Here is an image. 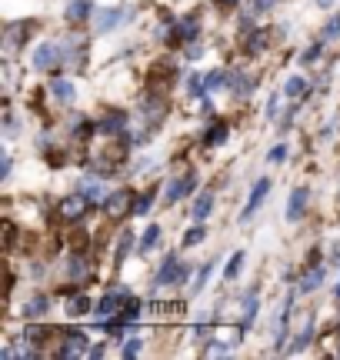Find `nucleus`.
<instances>
[{"mask_svg": "<svg viewBox=\"0 0 340 360\" xmlns=\"http://www.w3.org/2000/svg\"><path fill=\"white\" fill-rule=\"evenodd\" d=\"M227 134H230V124L223 117H214L207 124V130H204V147H221L227 141Z\"/></svg>", "mask_w": 340, "mask_h": 360, "instance_id": "obj_13", "label": "nucleus"}, {"mask_svg": "<svg viewBox=\"0 0 340 360\" xmlns=\"http://www.w3.org/2000/svg\"><path fill=\"white\" fill-rule=\"evenodd\" d=\"M131 247H133V231H124V233H120V244H117V257H114V264H117V267H124V264H127Z\"/></svg>", "mask_w": 340, "mask_h": 360, "instance_id": "obj_32", "label": "nucleus"}, {"mask_svg": "<svg viewBox=\"0 0 340 360\" xmlns=\"http://www.w3.org/2000/svg\"><path fill=\"white\" fill-rule=\"evenodd\" d=\"M124 17H131V11H127V7H104V11L97 13V24H93V30H97V34H110V30H117V27L124 24Z\"/></svg>", "mask_w": 340, "mask_h": 360, "instance_id": "obj_9", "label": "nucleus"}, {"mask_svg": "<svg viewBox=\"0 0 340 360\" xmlns=\"http://www.w3.org/2000/svg\"><path fill=\"white\" fill-rule=\"evenodd\" d=\"M227 87L234 90L237 97H250V90H254V80L244 74V70H237V74H230V84Z\"/></svg>", "mask_w": 340, "mask_h": 360, "instance_id": "obj_28", "label": "nucleus"}, {"mask_svg": "<svg viewBox=\"0 0 340 360\" xmlns=\"http://www.w3.org/2000/svg\"><path fill=\"white\" fill-rule=\"evenodd\" d=\"M200 53H204V47H190V51H187V57H190V60H197Z\"/></svg>", "mask_w": 340, "mask_h": 360, "instance_id": "obj_44", "label": "nucleus"}, {"mask_svg": "<svg viewBox=\"0 0 340 360\" xmlns=\"http://www.w3.org/2000/svg\"><path fill=\"white\" fill-rule=\"evenodd\" d=\"M334 4H337V0H317V7H324V11H327V7H334Z\"/></svg>", "mask_w": 340, "mask_h": 360, "instance_id": "obj_45", "label": "nucleus"}, {"mask_svg": "<svg viewBox=\"0 0 340 360\" xmlns=\"http://www.w3.org/2000/svg\"><path fill=\"white\" fill-rule=\"evenodd\" d=\"M160 237H164L160 224H150V227L144 231V237H140V254H150V250L160 244Z\"/></svg>", "mask_w": 340, "mask_h": 360, "instance_id": "obj_31", "label": "nucleus"}, {"mask_svg": "<svg viewBox=\"0 0 340 360\" xmlns=\"http://www.w3.org/2000/svg\"><path fill=\"white\" fill-rule=\"evenodd\" d=\"M207 240V227H204V220H197L194 227H187V233H183V247H197V244H204Z\"/></svg>", "mask_w": 340, "mask_h": 360, "instance_id": "obj_30", "label": "nucleus"}, {"mask_svg": "<svg viewBox=\"0 0 340 360\" xmlns=\"http://www.w3.org/2000/svg\"><path fill=\"white\" fill-rule=\"evenodd\" d=\"M310 340H314V317H307V321H303V330L294 337L290 354H301V350H307V347H310Z\"/></svg>", "mask_w": 340, "mask_h": 360, "instance_id": "obj_23", "label": "nucleus"}, {"mask_svg": "<svg viewBox=\"0 0 340 360\" xmlns=\"http://www.w3.org/2000/svg\"><path fill=\"white\" fill-rule=\"evenodd\" d=\"M324 53V40H317V44H310V51H303L301 53V64H314L317 57Z\"/></svg>", "mask_w": 340, "mask_h": 360, "instance_id": "obj_38", "label": "nucleus"}, {"mask_svg": "<svg viewBox=\"0 0 340 360\" xmlns=\"http://www.w3.org/2000/svg\"><path fill=\"white\" fill-rule=\"evenodd\" d=\"M277 107H280V97H270V103H267V120L277 117Z\"/></svg>", "mask_w": 340, "mask_h": 360, "instance_id": "obj_42", "label": "nucleus"}, {"mask_svg": "<svg viewBox=\"0 0 340 360\" xmlns=\"http://www.w3.org/2000/svg\"><path fill=\"white\" fill-rule=\"evenodd\" d=\"M87 207H91V200H87L84 193H74V197H64V200H60V207H57V217L67 220V224H77V220H84Z\"/></svg>", "mask_w": 340, "mask_h": 360, "instance_id": "obj_7", "label": "nucleus"}, {"mask_svg": "<svg viewBox=\"0 0 340 360\" xmlns=\"http://www.w3.org/2000/svg\"><path fill=\"white\" fill-rule=\"evenodd\" d=\"M267 160H270V164H284V160H287V143H277V147H270Z\"/></svg>", "mask_w": 340, "mask_h": 360, "instance_id": "obj_39", "label": "nucleus"}, {"mask_svg": "<svg viewBox=\"0 0 340 360\" xmlns=\"http://www.w3.org/2000/svg\"><path fill=\"white\" fill-rule=\"evenodd\" d=\"M104 354H107V344H97V347L87 350V357H104Z\"/></svg>", "mask_w": 340, "mask_h": 360, "instance_id": "obj_43", "label": "nucleus"}, {"mask_svg": "<svg viewBox=\"0 0 340 360\" xmlns=\"http://www.w3.org/2000/svg\"><path fill=\"white\" fill-rule=\"evenodd\" d=\"M51 97L57 103H64V107H70V103L77 101V87L70 84L67 77H53L51 80Z\"/></svg>", "mask_w": 340, "mask_h": 360, "instance_id": "obj_14", "label": "nucleus"}, {"mask_svg": "<svg viewBox=\"0 0 340 360\" xmlns=\"http://www.w3.org/2000/svg\"><path fill=\"white\" fill-rule=\"evenodd\" d=\"M87 240H91V237H87V231H74V237H70V244L80 247V250L87 247Z\"/></svg>", "mask_w": 340, "mask_h": 360, "instance_id": "obj_41", "label": "nucleus"}, {"mask_svg": "<svg viewBox=\"0 0 340 360\" xmlns=\"http://www.w3.org/2000/svg\"><path fill=\"white\" fill-rule=\"evenodd\" d=\"M67 274H70L74 281H87V277H91V257H87V254H74V257L67 260Z\"/></svg>", "mask_w": 340, "mask_h": 360, "instance_id": "obj_18", "label": "nucleus"}, {"mask_svg": "<svg viewBox=\"0 0 340 360\" xmlns=\"http://www.w3.org/2000/svg\"><path fill=\"white\" fill-rule=\"evenodd\" d=\"M47 334H51V330H47V327H37V323H27L24 327V340L27 344H34V347H40Z\"/></svg>", "mask_w": 340, "mask_h": 360, "instance_id": "obj_35", "label": "nucleus"}, {"mask_svg": "<svg viewBox=\"0 0 340 360\" xmlns=\"http://www.w3.org/2000/svg\"><path fill=\"white\" fill-rule=\"evenodd\" d=\"M154 200H157V187L137 193V200H133V217H147V214L154 210Z\"/></svg>", "mask_w": 340, "mask_h": 360, "instance_id": "obj_22", "label": "nucleus"}, {"mask_svg": "<svg viewBox=\"0 0 340 360\" xmlns=\"http://www.w3.org/2000/svg\"><path fill=\"white\" fill-rule=\"evenodd\" d=\"M187 277H190V264L177 260V254H167V257H164V264H160V270H157V281H154V287H174V283H183Z\"/></svg>", "mask_w": 340, "mask_h": 360, "instance_id": "obj_1", "label": "nucleus"}, {"mask_svg": "<svg viewBox=\"0 0 340 360\" xmlns=\"http://www.w3.org/2000/svg\"><path fill=\"white\" fill-rule=\"evenodd\" d=\"M124 127H127V117L117 114V110H110V114L97 124V134H107V137H124V134H127Z\"/></svg>", "mask_w": 340, "mask_h": 360, "instance_id": "obj_16", "label": "nucleus"}, {"mask_svg": "<svg viewBox=\"0 0 340 360\" xmlns=\"http://www.w3.org/2000/svg\"><path fill=\"white\" fill-rule=\"evenodd\" d=\"M307 200H310V191L307 187H294L287 197V220L290 224H297V220H303V214H307Z\"/></svg>", "mask_w": 340, "mask_h": 360, "instance_id": "obj_12", "label": "nucleus"}, {"mask_svg": "<svg viewBox=\"0 0 340 360\" xmlns=\"http://www.w3.org/2000/svg\"><path fill=\"white\" fill-rule=\"evenodd\" d=\"M197 191V174L194 170H187V174H181V177H174L167 184V193H164V204H181L183 197H190V193Z\"/></svg>", "mask_w": 340, "mask_h": 360, "instance_id": "obj_5", "label": "nucleus"}, {"mask_svg": "<svg viewBox=\"0 0 340 360\" xmlns=\"http://www.w3.org/2000/svg\"><path fill=\"white\" fill-rule=\"evenodd\" d=\"M133 200H137V193L131 191V187H120V191H114L110 197L104 200V214L110 220H120L127 217V214H133Z\"/></svg>", "mask_w": 340, "mask_h": 360, "instance_id": "obj_4", "label": "nucleus"}, {"mask_svg": "<svg viewBox=\"0 0 340 360\" xmlns=\"http://www.w3.org/2000/svg\"><path fill=\"white\" fill-rule=\"evenodd\" d=\"M200 34V20L194 13L181 17V20H170V34H167V47H183V44H194Z\"/></svg>", "mask_w": 340, "mask_h": 360, "instance_id": "obj_3", "label": "nucleus"}, {"mask_svg": "<svg viewBox=\"0 0 340 360\" xmlns=\"http://www.w3.org/2000/svg\"><path fill=\"white\" fill-rule=\"evenodd\" d=\"M217 4H221V7H237L240 0H217Z\"/></svg>", "mask_w": 340, "mask_h": 360, "instance_id": "obj_46", "label": "nucleus"}, {"mask_svg": "<svg viewBox=\"0 0 340 360\" xmlns=\"http://www.w3.org/2000/svg\"><path fill=\"white\" fill-rule=\"evenodd\" d=\"M131 297H133V294L127 290V287H124V283H114V287H110V290L104 294V300L97 304V310H93V314H97V321H107V317H117L120 310H124V304H127Z\"/></svg>", "mask_w": 340, "mask_h": 360, "instance_id": "obj_2", "label": "nucleus"}, {"mask_svg": "<svg viewBox=\"0 0 340 360\" xmlns=\"http://www.w3.org/2000/svg\"><path fill=\"white\" fill-rule=\"evenodd\" d=\"M334 37H340V13H334L327 24H324V30H320V40H324V44H330Z\"/></svg>", "mask_w": 340, "mask_h": 360, "instance_id": "obj_36", "label": "nucleus"}, {"mask_svg": "<svg viewBox=\"0 0 340 360\" xmlns=\"http://www.w3.org/2000/svg\"><path fill=\"white\" fill-rule=\"evenodd\" d=\"M267 44H270V34H267L263 27H257L254 34H247V53H263Z\"/></svg>", "mask_w": 340, "mask_h": 360, "instance_id": "obj_29", "label": "nucleus"}, {"mask_svg": "<svg viewBox=\"0 0 340 360\" xmlns=\"http://www.w3.org/2000/svg\"><path fill=\"white\" fill-rule=\"evenodd\" d=\"M244 260H247V254H244V250H234L230 260H227V267H223V281L227 283L237 281V277H240V270H244Z\"/></svg>", "mask_w": 340, "mask_h": 360, "instance_id": "obj_27", "label": "nucleus"}, {"mask_svg": "<svg viewBox=\"0 0 340 360\" xmlns=\"http://www.w3.org/2000/svg\"><path fill=\"white\" fill-rule=\"evenodd\" d=\"M77 193H84V197L91 200V207L104 204L107 197H110V193H107V180L104 177H84L80 180V187H77Z\"/></svg>", "mask_w": 340, "mask_h": 360, "instance_id": "obj_11", "label": "nucleus"}, {"mask_svg": "<svg viewBox=\"0 0 340 360\" xmlns=\"http://www.w3.org/2000/svg\"><path fill=\"white\" fill-rule=\"evenodd\" d=\"M91 350L87 344V334L84 330H64V340L57 344V357H67V360H77Z\"/></svg>", "mask_w": 340, "mask_h": 360, "instance_id": "obj_6", "label": "nucleus"}, {"mask_svg": "<svg viewBox=\"0 0 340 360\" xmlns=\"http://www.w3.org/2000/svg\"><path fill=\"white\" fill-rule=\"evenodd\" d=\"M67 317H84V314H91L93 304H91V297H84V294H74L70 300H67Z\"/></svg>", "mask_w": 340, "mask_h": 360, "instance_id": "obj_24", "label": "nucleus"}, {"mask_svg": "<svg viewBox=\"0 0 340 360\" xmlns=\"http://www.w3.org/2000/svg\"><path fill=\"white\" fill-rule=\"evenodd\" d=\"M324 274H327L324 267H310V270H307V274L301 277V294H314L317 287L324 283Z\"/></svg>", "mask_w": 340, "mask_h": 360, "instance_id": "obj_25", "label": "nucleus"}, {"mask_svg": "<svg viewBox=\"0 0 340 360\" xmlns=\"http://www.w3.org/2000/svg\"><path fill=\"white\" fill-rule=\"evenodd\" d=\"M93 130H97V124H93V120H87V117H74V127H70V134H74V137L87 141Z\"/></svg>", "mask_w": 340, "mask_h": 360, "instance_id": "obj_34", "label": "nucleus"}, {"mask_svg": "<svg viewBox=\"0 0 340 360\" xmlns=\"http://www.w3.org/2000/svg\"><path fill=\"white\" fill-rule=\"evenodd\" d=\"M254 321H257V290H247V297H244V321L237 323V330H250Z\"/></svg>", "mask_w": 340, "mask_h": 360, "instance_id": "obj_21", "label": "nucleus"}, {"mask_svg": "<svg viewBox=\"0 0 340 360\" xmlns=\"http://www.w3.org/2000/svg\"><path fill=\"white\" fill-rule=\"evenodd\" d=\"M307 77L303 74H294V77H287V84H284V97H290V101H303L307 97Z\"/></svg>", "mask_w": 340, "mask_h": 360, "instance_id": "obj_20", "label": "nucleus"}, {"mask_svg": "<svg viewBox=\"0 0 340 360\" xmlns=\"http://www.w3.org/2000/svg\"><path fill=\"white\" fill-rule=\"evenodd\" d=\"M227 84H230V74H227V70H210V74H204V94L223 90Z\"/></svg>", "mask_w": 340, "mask_h": 360, "instance_id": "obj_26", "label": "nucleus"}, {"mask_svg": "<svg viewBox=\"0 0 340 360\" xmlns=\"http://www.w3.org/2000/svg\"><path fill=\"white\" fill-rule=\"evenodd\" d=\"M91 11H93L91 0H70L64 11V20L70 27H77V24H84V20H91Z\"/></svg>", "mask_w": 340, "mask_h": 360, "instance_id": "obj_15", "label": "nucleus"}, {"mask_svg": "<svg viewBox=\"0 0 340 360\" xmlns=\"http://www.w3.org/2000/svg\"><path fill=\"white\" fill-rule=\"evenodd\" d=\"M267 193H270V180L267 177H261L257 184H254V191H250V197H247V207L240 210V220H250L257 210H261V204L267 200Z\"/></svg>", "mask_w": 340, "mask_h": 360, "instance_id": "obj_10", "label": "nucleus"}, {"mask_svg": "<svg viewBox=\"0 0 340 360\" xmlns=\"http://www.w3.org/2000/svg\"><path fill=\"white\" fill-rule=\"evenodd\" d=\"M214 267H217V260H207V264H204V267L197 270V281H194V287H190V294H200V290H204V287H207V281H210V274H214Z\"/></svg>", "mask_w": 340, "mask_h": 360, "instance_id": "obj_33", "label": "nucleus"}, {"mask_svg": "<svg viewBox=\"0 0 340 360\" xmlns=\"http://www.w3.org/2000/svg\"><path fill=\"white\" fill-rule=\"evenodd\" d=\"M277 0H250V11L254 13H263V11H274Z\"/></svg>", "mask_w": 340, "mask_h": 360, "instance_id": "obj_40", "label": "nucleus"}, {"mask_svg": "<svg viewBox=\"0 0 340 360\" xmlns=\"http://www.w3.org/2000/svg\"><path fill=\"white\" fill-rule=\"evenodd\" d=\"M337 297H340V283H337Z\"/></svg>", "mask_w": 340, "mask_h": 360, "instance_id": "obj_47", "label": "nucleus"}, {"mask_svg": "<svg viewBox=\"0 0 340 360\" xmlns=\"http://www.w3.org/2000/svg\"><path fill=\"white\" fill-rule=\"evenodd\" d=\"M60 60H64V47L60 44H40L34 57H30V64L37 70H53V64H60Z\"/></svg>", "mask_w": 340, "mask_h": 360, "instance_id": "obj_8", "label": "nucleus"}, {"mask_svg": "<svg viewBox=\"0 0 340 360\" xmlns=\"http://www.w3.org/2000/svg\"><path fill=\"white\" fill-rule=\"evenodd\" d=\"M210 214H214V191H200V197H197L194 207H190V217H194V220H207Z\"/></svg>", "mask_w": 340, "mask_h": 360, "instance_id": "obj_19", "label": "nucleus"}, {"mask_svg": "<svg viewBox=\"0 0 340 360\" xmlns=\"http://www.w3.org/2000/svg\"><path fill=\"white\" fill-rule=\"evenodd\" d=\"M47 310H51V297H47V294H34L24 304V317H27V321H37V317H44V314H47Z\"/></svg>", "mask_w": 340, "mask_h": 360, "instance_id": "obj_17", "label": "nucleus"}, {"mask_svg": "<svg viewBox=\"0 0 340 360\" xmlns=\"http://www.w3.org/2000/svg\"><path fill=\"white\" fill-rule=\"evenodd\" d=\"M140 350H144V340H140V337H127V344H124V350H120V357L131 360V357H137Z\"/></svg>", "mask_w": 340, "mask_h": 360, "instance_id": "obj_37", "label": "nucleus"}]
</instances>
